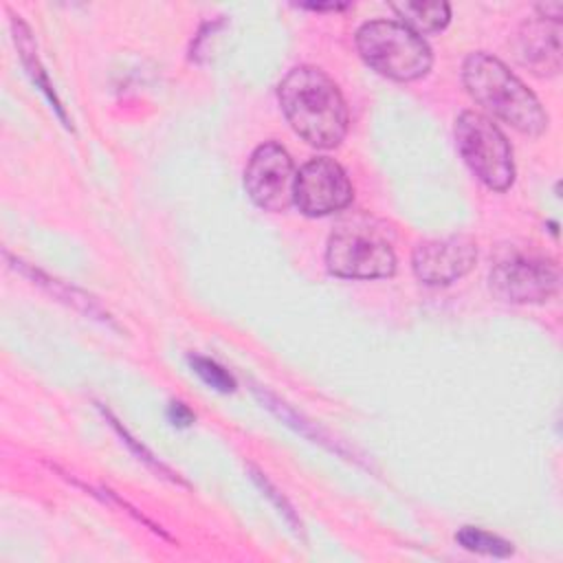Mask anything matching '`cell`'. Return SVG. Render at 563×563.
<instances>
[{
  "label": "cell",
  "instance_id": "6da1fadb",
  "mask_svg": "<svg viewBox=\"0 0 563 563\" xmlns=\"http://www.w3.org/2000/svg\"><path fill=\"white\" fill-rule=\"evenodd\" d=\"M279 106L290 128L310 145L336 147L347 132V106L339 86L317 66H297L279 81Z\"/></svg>",
  "mask_w": 563,
  "mask_h": 563
},
{
  "label": "cell",
  "instance_id": "7a4b0ae2",
  "mask_svg": "<svg viewBox=\"0 0 563 563\" xmlns=\"http://www.w3.org/2000/svg\"><path fill=\"white\" fill-rule=\"evenodd\" d=\"M462 81L486 112L517 132L539 136L548 128V114L537 95L501 59L484 51L471 53L462 66Z\"/></svg>",
  "mask_w": 563,
  "mask_h": 563
},
{
  "label": "cell",
  "instance_id": "3957f363",
  "mask_svg": "<svg viewBox=\"0 0 563 563\" xmlns=\"http://www.w3.org/2000/svg\"><path fill=\"white\" fill-rule=\"evenodd\" d=\"M328 271L345 279H378L396 271V253L387 227L367 216L341 220L328 238Z\"/></svg>",
  "mask_w": 563,
  "mask_h": 563
},
{
  "label": "cell",
  "instance_id": "277c9868",
  "mask_svg": "<svg viewBox=\"0 0 563 563\" xmlns=\"http://www.w3.org/2000/svg\"><path fill=\"white\" fill-rule=\"evenodd\" d=\"M356 48L378 75L413 81L431 70L433 55L422 35L396 20H372L356 31Z\"/></svg>",
  "mask_w": 563,
  "mask_h": 563
},
{
  "label": "cell",
  "instance_id": "5b68a950",
  "mask_svg": "<svg viewBox=\"0 0 563 563\" xmlns=\"http://www.w3.org/2000/svg\"><path fill=\"white\" fill-rule=\"evenodd\" d=\"M455 143L468 169L488 189L506 191L512 185V147L488 117L475 110H464L455 119Z\"/></svg>",
  "mask_w": 563,
  "mask_h": 563
},
{
  "label": "cell",
  "instance_id": "8992f818",
  "mask_svg": "<svg viewBox=\"0 0 563 563\" xmlns=\"http://www.w3.org/2000/svg\"><path fill=\"white\" fill-rule=\"evenodd\" d=\"M559 266L543 255L512 253L495 262L490 292L506 303H543L559 290Z\"/></svg>",
  "mask_w": 563,
  "mask_h": 563
},
{
  "label": "cell",
  "instance_id": "52a82bcc",
  "mask_svg": "<svg viewBox=\"0 0 563 563\" xmlns=\"http://www.w3.org/2000/svg\"><path fill=\"white\" fill-rule=\"evenodd\" d=\"M295 165L286 147L266 141L255 147L244 169V189L264 211H286L295 202Z\"/></svg>",
  "mask_w": 563,
  "mask_h": 563
},
{
  "label": "cell",
  "instance_id": "ba28073f",
  "mask_svg": "<svg viewBox=\"0 0 563 563\" xmlns=\"http://www.w3.org/2000/svg\"><path fill=\"white\" fill-rule=\"evenodd\" d=\"M352 196L354 187L345 169L328 156H317L297 172L292 205L303 216L319 218L341 211L352 202Z\"/></svg>",
  "mask_w": 563,
  "mask_h": 563
},
{
  "label": "cell",
  "instance_id": "9c48e42d",
  "mask_svg": "<svg viewBox=\"0 0 563 563\" xmlns=\"http://www.w3.org/2000/svg\"><path fill=\"white\" fill-rule=\"evenodd\" d=\"M477 262V244L466 235L420 242L411 255L413 275L427 286H446L464 277Z\"/></svg>",
  "mask_w": 563,
  "mask_h": 563
},
{
  "label": "cell",
  "instance_id": "30bf717a",
  "mask_svg": "<svg viewBox=\"0 0 563 563\" xmlns=\"http://www.w3.org/2000/svg\"><path fill=\"white\" fill-rule=\"evenodd\" d=\"M515 57L539 77H554L561 70V22L532 18L526 20L515 40Z\"/></svg>",
  "mask_w": 563,
  "mask_h": 563
},
{
  "label": "cell",
  "instance_id": "8fae6325",
  "mask_svg": "<svg viewBox=\"0 0 563 563\" xmlns=\"http://www.w3.org/2000/svg\"><path fill=\"white\" fill-rule=\"evenodd\" d=\"M13 37H15V46H18V51H20L22 64H24L29 77L33 79L35 88H40V90L46 95V99L51 101V108L57 112V117L64 121V125L70 128L68 117H66V110H64V106L59 103V99H57V95H55V90H53V86H51V81H48V75H46V70L42 68V64H40L37 48H35V42H33V37H31V31H29V26H26L20 18H13Z\"/></svg>",
  "mask_w": 563,
  "mask_h": 563
},
{
  "label": "cell",
  "instance_id": "7c38bea8",
  "mask_svg": "<svg viewBox=\"0 0 563 563\" xmlns=\"http://www.w3.org/2000/svg\"><path fill=\"white\" fill-rule=\"evenodd\" d=\"M391 9L400 22L413 33H438L451 20V7L446 2H391Z\"/></svg>",
  "mask_w": 563,
  "mask_h": 563
},
{
  "label": "cell",
  "instance_id": "4fadbf2b",
  "mask_svg": "<svg viewBox=\"0 0 563 563\" xmlns=\"http://www.w3.org/2000/svg\"><path fill=\"white\" fill-rule=\"evenodd\" d=\"M455 541L471 552H479V554H488V556H510L512 554L510 541H506L493 532H486L482 528H473V526L460 528L455 534Z\"/></svg>",
  "mask_w": 563,
  "mask_h": 563
},
{
  "label": "cell",
  "instance_id": "5bb4252c",
  "mask_svg": "<svg viewBox=\"0 0 563 563\" xmlns=\"http://www.w3.org/2000/svg\"><path fill=\"white\" fill-rule=\"evenodd\" d=\"M189 365L211 389L222 391V394H229V391L235 389V378L222 365H218L213 358L191 354Z\"/></svg>",
  "mask_w": 563,
  "mask_h": 563
},
{
  "label": "cell",
  "instance_id": "9a60e30c",
  "mask_svg": "<svg viewBox=\"0 0 563 563\" xmlns=\"http://www.w3.org/2000/svg\"><path fill=\"white\" fill-rule=\"evenodd\" d=\"M167 418L174 427H189L194 422V413L183 402H172L167 409Z\"/></svg>",
  "mask_w": 563,
  "mask_h": 563
},
{
  "label": "cell",
  "instance_id": "2e32d148",
  "mask_svg": "<svg viewBox=\"0 0 563 563\" xmlns=\"http://www.w3.org/2000/svg\"><path fill=\"white\" fill-rule=\"evenodd\" d=\"M253 477H255V482L260 484V488H262V490H264V493H266V495H268V497H271V499H273V501L279 506V512H284V515H286L290 521H295V512H292V508H290V506L284 501V497L275 495L277 490H275V488H273V486H271V484H268V482H266V479H264L260 473H255Z\"/></svg>",
  "mask_w": 563,
  "mask_h": 563
},
{
  "label": "cell",
  "instance_id": "e0dca14e",
  "mask_svg": "<svg viewBox=\"0 0 563 563\" xmlns=\"http://www.w3.org/2000/svg\"><path fill=\"white\" fill-rule=\"evenodd\" d=\"M537 13H539V18H543V20L561 22L563 4H561L559 0H554V2H541V4H537Z\"/></svg>",
  "mask_w": 563,
  "mask_h": 563
},
{
  "label": "cell",
  "instance_id": "ac0fdd59",
  "mask_svg": "<svg viewBox=\"0 0 563 563\" xmlns=\"http://www.w3.org/2000/svg\"><path fill=\"white\" fill-rule=\"evenodd\" d=\"M301 7H306V9H314V11H323V9H332V11H336V9H345V7H350V4H347V2H328V4L306 2V4H301Z\"/></svg>",
  "mask_w": 563,
  "mask_h": 563
}]
</instances>
